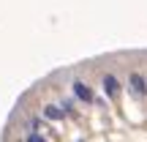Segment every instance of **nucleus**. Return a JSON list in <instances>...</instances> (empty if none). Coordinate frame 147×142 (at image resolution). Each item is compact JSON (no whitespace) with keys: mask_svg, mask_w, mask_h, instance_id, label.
<instances>
[{"mask_svg":"<svg viewBox=\"0 0 147 142\" xmlns=\"http://www.w3.org/2000/svg\"><path fill=\"white\" fill-rule=\"evenodd\" d=\"M71 90H74V96H76L82 104H95V93L90 90L87 82H82V79H74V82H71Z\"/></svg>","mask_w":147,"mask_h":142,"instance_id":"obj_1","label":"nucleus"},{"mask_svg":"<svg viewBox=\"0 0 147 142\" xmlns=\"http://www.w3.org/2000/svg\"><path fill=\"white\" fill-rule=\"evenodd\" d=\"M101 85H104V90H106V96H109V99H117V96H120V79L115 77V74H104V77H101Z\"/></svg>","mask_w":147,"mask_h":142,"instance_id":"obj_2","label":"nucleus"},{"mask_svg":"<svg viewBox=\"0 0 147 142\" xmlns=\"http://www.w3.org/2000/svg\"><path fill=\"white\" fill-rule=\"evenodd\" d=\"M128 85H131V93L134 96H147V79L139 71H134L131 77H128Z\"/></svg>","mask_w":147,"mask_h":142,"instance_id":"obj_3","label":"nucleus"},{"mask_svg":"<svg viewBox=\"0 0 147 142\" xmlns=\"http://www.w3.org/2000/svg\"><path fill=\"white\" fill-rule=\"evenodd\" d=\"M41 115L47 118V120H63V118H65V112H63V107H60V104H47Z\"/></svg>","mask_w":147,"mask_h":142,"instance_id":"obj_4","label":"nucleus"},{"mask_svg":"<svg viewBox=\"0 0 147 142\" xmlns=\"http://www.w3.org/2000/svg\"><path fill=\"white\" fill-rule=\"evenodd\" d=\"M25 142H49V139H47V137H41L38 131H30V134L25 137Z\"/></svg>","mask_w":147,"mask_h":142,"instance_id":"obj_5","label":"nucleus"}]
</instances>
